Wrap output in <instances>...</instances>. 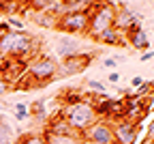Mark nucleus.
Wrapping results in <instances>:
<instances>
[{"mask_svg": "<svg viewBox=\"0 0 154 144\" xmlns=\"http://www.w3.org/2000/svg\"><path fill=\"white\" fill-rule=\"evenodd\" d=\"M56 52L60 54L62 58H69V56H75V54H82L84 50H82V43L75 37L64 34V37H60L56 41Z\"/></svg>", "mask_w": 154, "mask_h": 144, "instance_id": "10", "label": "nucleus"}, {"mask_svg": "<svg viewBox=\"0 0 154 144\" xmlns=\"http://www.w3.org/2000/svg\"><path fill=\"white\" fill-rule=\"evenodd\" d=\"M96 43H103V45H126V39H124V34H120L116 28H109V30H105L99 37Z\"/></svg>", "mask_w": 154, "mask_h": 144, "instance_id": "13", "label": "nucleus"}, {"mask_svg": "<svg viewBox=\"0 0 154 144\" xmlns=\"http://www.w3.org/2000/svg\"><path fill=\"white\" fill-rule=\"evenodd\" d=\"M124 60H126V56H109V58H105V60H103V67L113 69V67H118L120 63H124Z\"/></svg>", "mask_w": 154, "mask_h": 144, "instance_id": "21", "label": "nucleus"}, {"mask_svg": "<svg viewBox=\"0 0 154 144\" xmlns=\"http://www.w3.org/2000/svg\"><path fill=\"white\" fill-rule=\"evenodd\" d=\"M56 28L62 32H88V13H64L56 19Z\"/></svg>", "mask_w": 154, "mask_h": 144, "instance_id": "7", "label": "nucleus"}, {"mask_svg": "<svg viewBox=\"0 0 154 144\" xmlns=\"http://www.w3.org/2000/svg\"><path fill=\"white\" fill-rule=\"evenodd\" d=\"M17 144H47L43 133H24L17 140Z\"/></svg>", "mask_w": 154, "mask_h": 144, "instance_id": "18", "label": "nucleus"}, {"mask_svg": "<svg viewBox=\"0 0 154 144\" xmlns=\"http://www.w3.org/2000/svg\"><path fill=\"white\" fill-rule=\"evenodd\" d=\"M113 17H116V2H94V7L88 13V37L99 41V37L113 28Z\"/></svg>", "mask_w": 154, "mask_h": 144, "instance_id": "3", "label": "nucleus"}, {"mask_svg": "<svg viewBox=\"0 0 154 144\" xmlns=\"http://www.w3.org/2000/svg\"><path fill=\"white\" fill-rule=\"evenodd\" d=\"M60 116L71 125V129L75 133H84L90 125L96 123V114H94V106H92L90 97H84L82 101L71 103V106H62Z\"/></svg>", "mask_w": 154, "mask_h": 144, "instance_id": "2", "label": "nucleus"}, {"mask_svg": "<svg viewBox=\"0 0 154 144\" xmlns=\"http://www.w3.org/2000/svg\"><path fill=\"white\" fill-rule=\"evenodd\" d=\"M7 24H9L11 30H24V22L17 19V17H7Z\"/></svg>", "mask_w": 154, "mask_h": 144, "instance_id": "22", "label": "nucleus"}, {"mask_svg": "<svg viewBox=\"0 0 154 144\" xmlns=\"http://www.w3.org/2000/svg\"><path fill=\"white\" fill-rule=\"evenodd\" d=\"M0 54L5 58L24 60L28 65V60L32 58V34L24 30H9L0 34Z\"/></svg>", "mask_w": 154, "mask_h": 144, "instance_id": "1", "label": "nucleus"}, {"mask_svg": "<svg viewBox=\"0 0 154 144\" xmlns=\"http://www.w3.org/2000/svg\"><path fill=\"white\" fill-rule=\"evenodd\" d=\"M92 7H94V2H86V0H62L64 13H90Z\"/></svg>", "mask_w": 154, "mask_h": 144, "instance_id": "12", "label": "nucleus"}, {"mask_svg": "<svg viewBox=\"0 0 154 144\" xmlns=\"http://www.w3.org/2000/svg\"><path fill=\"white\" fill-rule=\"evenodd\" d=\"M154 58V52H143L141 54V60H143V63H148V60H152Z\"/></svg>", "mask_w": 154, "mask_h": 144, "instance_id": "26", "label": "nucleus"}, {"mask_svg": "<svg viewBox=\"0 0 154 144\" xmlns=\"http://www.w3.org/2000/svg\"><path fill=\"white\" fill-rule=\"evenodd\" d=\"M43 133H47V136H73L75 131L71 129V125L58 114L56 118H49V123H47V129L43 131Z\"/></svg>", "mask_w": 154, "mask_h": 144, "instance_id": "11", "label": "nucleus"}, {"mask_svg": "<svg viewBox=\"0 0 154 144\" xmlns=\"http://www.w3.org/2000/svg\"><path fill=\"white\" fill-rule=\"evenodd\" d=\"M79 136L84 142H90V144H113V129H111V123L107 120H96Z\"/></svg>", "mask_w": 154, "mask_h": 144, "instance_id": "6", "label": "nucleus"}, {"mask_svg": "<svg viewBox=\"0 0 154 144\" xmlns=\"http://www.w3.org/2000/svg\"><path fill=\"white\" fill-rule=\"evenodd\" d=\"M47 144H82V136L79 133H73V136H47L43 133Z\"/></svg>", "mask_w": 154, "mask_h": 144, "instance_id": "14", "label": "nucleus"}, {"mask_svg": "<svg viewBox=\"0 0 154 144\" xmlns=\"http://www.w3.org/2000/svg\"><path fill=\"white\" fill-rule=\"evenodd\" d=\"M124 39H126V43L131 47H135V50H148L150 47V37L141 28V24H137V26H133L131 30H126L124 32Z\"/></svg>", "mask_w": 154, "mask_h": 144, "instance_id": "9", "label": "nucleus"}, {"mask_svg": "<svg viewBox=\"0 0 154 144\" xmlns=\"http://www.w3.org/2000/svg\"><path fill=\"white\" fill-rule=\"evenodd\" d=\"M143 82H146V80H143L141 75H135V77H131V88H135V90H137V88L143 84Z\"/></svg>", "mask_w": 154, "mask_h": 144, "instance_id": "24", "label": "nucleus"}, {"mask_svg": "<svg viewBox=\"0 0 154 144\" xmlns=\"http://www.w3.org/2000/svg\"><path fill=\"white\" fill-rule=\"evenodd\" d=\"M92 58L94 54H75V56H69V58H62V63L58 65V73L56 77H71V75H77V73H82L90 67L92 63Z\"/></svg>", "mask_w": 154, "mask_h": 144, "instance_id": "5", "label": "nucleus"}, {"mask_svg": "<svg viewBox=\"0 0 154 144\" xmlns=\"http://www.w3.org/2000/svg\"><path fill=\"white\" fill-rule=\"evenodd\" d=\"M56 73H58V63L45 54H38L36 58H32L26 65V75L32 77L41 88L47 86V82L56 80Z\"/></svg>", "mask_w": 154, "mask_h": 144, "instance_id": "4", "label": "nucleus"}, {"mask_svg": "<svg viewBox=\"0 0 154 144\" xmlns=\"http://www.w3.org/2000/svg\"><path fill=\"white\" fill-rule=\"evenodd\" d=\"M11 90H13V86L9 84V82H7L2 75H0V97H2V95H9Z\"/></svg>", "mask_w": 154, "mask_h": 144, "instance_id": "23", "label": "nucleus"}, {"mask_svg": "<svg viewBox=\"0 0 154 144\" xmlns=\"http://www.w3.org/2000/svg\"><path fill=\"white\" fill-rule=\"evenodd\" d=\"M82 144H90V142H84V140H82Z\"/></svg>", "mask_w": 154, "mask_h": 144, "instance_id": "31", "label": "nucleus"}, {"mask_svg": "<svg viewBox=\"0 0 154 144\" xmlns=\"http://www.w3.org/2000/svg\"><path fill=\"white\" fill-rule=\"evenodd\" d=\"M60 99H62V106H71V103L82 101V99H84V93H82L79 88H66V90H62Z\"/></svg>", "mask_w": 154, "mask_h": 144, "instance_id": "16", "label": "nucleus"}, {"mask_svg": "<svg viewBox=\"0 0 154 144\" xmlns=\"http://www.w3.org/2000/svg\"><path fill=\"white\" fill-rule=\"evenodd\" d=\"M111 129H113V142H118V144H135L137 133H139V127L128 120L111 123Z\"/></svg>", "mask_w": 154, "mask_h": 144, "instance_id": "8", "label": "nucleus"}, {"mask_svg": "<svg viewBox=\"0 0 154 144\" xmlns=\"http://www.w3.org/2000/svg\"><path fill=\"white\" fill-rule=\"evenodd\" d=\"M45 114H47V108H45V99H38L28 108V116L30 118H36V120H45Z\"/></svg>", "mask_w": 154, "mask_h": 144, "instance_id": "15", "label": "nucleus"}, {"mask_svg": "<svg viewBox=\"0 0 154 144\" xmlns=\"http://www.w3.org/2000/svg\"><path fill=\"white\" fill-rule=\"evenodd\" d=\"M32 22L38 24V26H49V28H56V17H51L49 13H34L32 15Z\"/></svg>", "mask_w": 154, "mask_h": 144, "instance_id": "17", "label": "nucleus"}, {"mask_svg": "<svg viewBox=\"0 0 154 144\" xmlns=\"http://www.w3.org/2000/svg\"><path fill=\"white\" fill-rule=\"evenodd\" d=\"M141 144H154V140H150V138H146V140H143Z\"/></svg>", "mask_w": 154, "mask_h": 144, "instance_id": "28", "label": "nucleus"}, {"mask_svg": "<svg viewBox=\"0 0 154 144\" xmlns=\"http://www.w3.org/2000/svg\"><path fill=\"white\" fill-rule=\"evenodd\" d=\"M2 120H5V116H2V114H0V123H2Z\"/></svg>", "mask_w": 154, "mask_h": 144, "instance_id": "30", "label": "nucleus"}, {"mask_svg": "<svg viewBox=\"0 0 154 144\" xmlns=\"http://www.w3.org/2000/svg\"><path fill=\"white\" fill-rule=\"evenodd\" d=\"M5 60H7V58H5L2 54H0V67H2V63H5Z\"/></svg>", "mask_w": 154, "mask_h": 144, "instance_id": "29", "label": "nucleus"}, {"mask_svg": "<svg viewBox=\"0 0 154 144\" xmlns=\"http://www.w3.org/2000/svg\"><path fill=\"white\" fill-rule=\"evenodd\" d=\"M107 82H109V84H118V82H120V73L118 71H111L107 75Z\"/></svg>", "mask_w": 154, "mask_h": 144, "instance_id": "25", "label": "nucleus"}, {"mask_svg": "<svg viewBox=\"0 0 154 144\" xmlns=\"http://www.w3.org/2000/svg\"><path fill=\"white\" fill-rule=\"evenodd\" d=\"M86 84H88V88H90V90L99 93V95H105V93H107V86L103 84V82H99V80H88Z\"/></svg>", "mask_w": 154, "mask_h": 144, "instance_id": "20", "label": "nucleus"}, {"mask_svg": "<svg viewBox=\"0 0 154 144\" xmlns=\"http://www.w3.org/2000/svg\"><path fill=\"white\" fill-rule=\"evenodd\" d=\"M148 138H150V140H154V118H152L150 127H148Z\"/></svg>", "mask_w": 154, "mask_h": 144, "instance_id": "27", "label": "nucleus"}, {"mask_svg": "<svg viewBox=\"0 0 154 144\" xmlns=\"http://www.w3.org/2000/svg\"><path fill=\"white\" fill-rule=\"evenodd\" d=\"M113 144H118V142H113Z\"/></svg>", "mask_w": 154, "mask_h": 144, "instance_id": "32", "label": "nucleus"}, {"mask_svg": "<svg viewBox=\"0 0 154 144\" xmlns=\"http://www.w3.org/2000/svg\"><path fill=\"white\" fill-rule=\"evenodd\" d=\"M11 140H13V129L7 120H2L0 123V144H11Z\"/></svg>", "mask_w": 154, "mask_h": 144, "instance_id": "19", "label": "nucleus"}]
</instances>
